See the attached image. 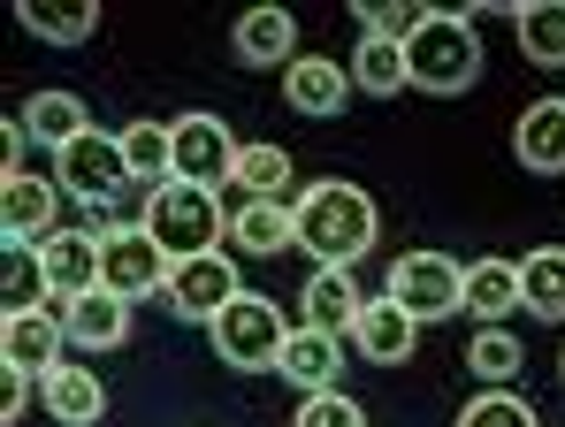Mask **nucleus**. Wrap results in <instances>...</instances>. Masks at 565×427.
Listing matches in <instances>:
<instances>
[{"instance_id": "f257e3e1", "label": "nucleus", "mask_w": 565, "mask_h": 427, "mask_svg": "<svg viewBox=\"0 0 565 427\" xmlns=\"http://www.w3.org/2000/svg\"><path fill=\"white\" fill-rule=\"evenodd\" d=\"M375 199L360 183H306L290 206V237L313 253V267H352L360 253H375Z\"/></svg>"}, {"instance_id": "f03ea898", "label": "nucleus", "mask_w": 565, "mask_h": 427, "mask_svg": "<svg viewBox=\"0 0 565 427\" xmlns=\"http://www.w3.org/2000/svg\"><path fill=\"white\" fill-rule=\"evenodd\" d=\"M481 77V46H473V15L467 8H428L420 15V31L405 39V85L436 92V99H451V92H467Z\"/></svg>"}, {"instance_id": "7ed1b4c3", "label": "nucleus", "mask_w": 565, "mask_h": 427, "mask_svg": "<svg viewBox=\"0 0 565 427\" xmlns=\"http://www.w3.org/2000/svg\"><path fill=\"white\" fill-rule=\"evenodd\" d=\"M146 237L169 259H199V253H214V245L230 237V222H222V206H214L206 183H161V191L146 199Z\"/></svg>"}, {"instance_id": "20e7f679", "label": "nucleus", "mask_w": 565, "mask_h": 427, "mask_svg": "<svg viewBox=\"0 0 565 427\" xmlns=\"http://www.w3.org/2000/svg\"><path fill=\"white\" fill-rule=\"evenodd\" d=\"M214 351H222V366H237V374H260V366H276L282 343H290V329H282V313L268 306V298H253V290H237L214 321Z\"/></svg>"}, {"instance_id": "39448f33", "label": "nucleus", "mask_w": 565, "mask_h": 427, "mask_svg": "<svg viewBox=\"0 0 565 427\" xmlns=\"http://www.w3.org/2000/svg\"><path fill=\"white\" fill-rule=\"evenodd\" d=\"M459 290H467V267L444 253H405L390 267V306H405L413 321H444L459 313Z\"/></svg>"}, {"instance_id": "423d86ee", "label": "nucleus", "mask_w": 565, "mask_h": 427, "mask_svg": "<svg viewBox=\"0 0 565 427\" xmlns=\"http://www.w3.org/2000/svg\"><path fill=\"white\" fill-rule=\"evenodd\" d=\"M54 183L77 191V206H107L115 191H130V161H122V138H99L85 130L77 146L54 153Z\"/></svg>"}, {"instance_id": "0eeeda50", "label": "nucleus", "mask_w": 565, "mask_h": 427, "mask_svg": "<svg viewBox=\"0 0 565 427\" xmlns=\"http://www.w3.org/2000/svg\"><path fill=\"white\" fill-rule=\"evenodd\" d=\"M169 267L177 259L161 253L146 229H115V237H99V290H115V298H153V290H169Z\"/></svg>"}, {"instance_id": "6e6552de", "label": "nucleus", "mask_w": 565, "mask_h": 427, "mask_svg": "<svg viewBox=\"0 0 565 427\" xmlns=\"http://www.w3.org/2000/svg\"><path fill=\"white\" fill-rule=\"evenodd\" d=\"M39 259V290L54 306H77L85 290H99V237L93 229H54L46 245H31Z\"/></svg>"}, {"instance_id": "1a4fd4ad", "label": "nucleus", "mask_w": 565, "mask_h": 427, "mask_svg": "<svg viewBox=\"0 0 565 427\" xmlns=\"http://www.w3.org/2000/svg\"><path fill=\"white\" fill-rule=\"evenodd\" d=\"M177 130V183H230L237 175V138H230V122H214V115H184V122H169Z\"/></svg>"}, {"instance_id": "9d476101", "label": "nucleus", "mask_w": 565, "mask_h": 427, "mask_svg": "<svg viewBox=\"0 0 565 427\" xmlns=\"http://www.w3.org/2000/svg\"><path fill=\"white\" fill-rule=\"evenodd\" d=\"M230 298H237V267L222 253H199V259H177L169 267V313L177 321H214Z\"/></svg>"}, {"instance_id": "9b49d317", "label": "nucleus", "mask_w": 565, "mask_h": 427, "mask_svg": "<svg viewBox=\"0 0 565 427\" xmlns=\"http://www.w3.org/2000/svg\"><path fill=\"white\" fill-rule=\"evenodd\" d=\"M62 343H70V329H62V313H8V329H0V359L8 366H23V374H54L62 366Z\"/></svg>"}, {"instance_id": "f8f14e48", "label": "nucleus", "mask_w": 565, "mask_h": 427, "mask_svg": "<svg viewBox=\"0 0 565 427\" xmlns=\"http://www.w3.org/2000/svg\"><path fill=\"white\" fill-rule=\"evenodd\" d=\"M54 191L62 183H39V175H8L0 183V229H8V245H46L54 237Z\"/></svg>"}, {"instance_id": "ddd939ff", "label": "nucleus", "mask_w": 565, "mask_h": 427, "mask_svg": "<svg viewBox=\"0 0 565 427\" xmlns=\"http://www.w3.org/2000/svg\"><path fill=\"white\" fill-rule=\"evenodd\" d=\"M512 153L527 175H565V99H535L512 122Z\"/></svg>"}, {"instance_id": "4468645a", "label": "nucleus", "mask_w": 565, "mask_h": 427, "mask_svg": "<svg viewBox=\"0 0 565 427\" xmlns=\"http://www.w3.org/2000/svg\"><path fill=\"white\" fill-rule=\"evenodd\" d=\"M344 92H352V70H344V62L298 54V62L282 70V99H290L298 115H313V122H329V115L344 107Z\"/></svg>"}, {"instance_id": "2eb2a0df", "label": "nucleus", "mask_w": 565, "mask_h": 427, "mask_svg": "<svg viewBox=\"0 0 565 427\" xmlns=\"http://www.w3.org/2000/svg\"><path fill=\"white\" fill-rule=\"evenodd\" d=\"M298 306H306V329H329V337H344L352 321H360V282H352V267H313L306 275V290H298Z\"/></svg>"}, {"instance_id": "dca6fc26", "label": "nucleus", "mask_w": 565, "mask_h": 427, "mask_svg": "<svg viewBox=\"0 0 565 427\" xmlns=\"http://www.w3.org/2000/svg\"><path fill=\"white\" fill-rule=\"evenodd\" d=\"M237 62L245 70H290L298 62V23L282 15V8H253V15H237Z\"/></svg>"}, {"instance_id": "f3484780", "label": "nucleus", "mask_w": 565, "mask_h": 427, "mask_svg": "<svg viewBox=\"0 0 565 427\" xmlns=\"http://www.w3.org/2000/svg\"><path fill=\"white\" fill-rule=\"evenodd\" d=\"M282 382H298L306 397H321V389H337V374H344V351H337V337L329 329H290V343H282L276 359Z\"/></svg>"}, {"instance_id": "a211bd4d", "label": "nucleus", "mask_w": 565, "mask_h": 427, "mask_svg": "<svg viewBox=\"0 0 565 427\" xmlns=\"http://www.w3.org/2000/svg\"><path fill=\"white\" fill-rule=\"evenodd\" d=\"M413 337H420V321H413L405 306H390V298H367L360 321H352V343H360L375 366H405V359H413Z\"/></svg>"}, {"instance_id": "6ab92c4d", "label": "nucleus", "mask_w": 565, "mask_h": 427, "mask_svg": "<svg viewBox=\"0 0 565 427\" xmlns=\"http://www.w3.org/2000/svg\"><path fill=\"white\" fill-rule=\"evenodd\" d=\"M62 329L77 351H115V343L130 337V298H115V290H85L77 306H62Z\"/></svg>"}, {"instance_id": "aec40b11", "label": "nucleus", "mask_w": 565, "mask_h": 427, "mask_svg": "<svg viewBox=\"0 0 565 427\" xmlns=\"http://www.w3.org/2000/svg\"><path fill=\"white\" fill-rule=\"evenodd\" d=\"M512 306H520V267L512 259H473L467 290H459V313H473L481 329H504Z\"/></svg>"}, {"instance_id": "412c9836", "label": "nucleus", "mask_w": 565, "mask_h": 427, "mask_svg": "<svg viewBox=\"0 0 565 427\" xmlns=\"http://www.w3.org/2000/svg\"><path fill=\"white\" fill-rule=\"evenodd\" d=\"M46 382V413L62 427H93L99 413H107V389H99L93 366H54V374H39Z\"/></svg>"}, {"instance_id": "4be33fe9", "label": "nucleus", "mask_w": 565, "mask_h": 427, "mask_svg": "<svg viewBox=\"0 0 565 427\" xmlns=\"http://www.w3.org/2000/svg\"><path fill=\"white\" fill-rule=\"evenodd\" d=\"M230 245H237V253H290V245H298V237H290V206H282V199H245V206H237V214H230Z\"/></svg>"}, {"instance_id": "5701e85b", "label": "nucleus", "mask_w": 565, "mask_h": 427, "mask_svg": "<svg viewBox=\"0 0 565 427\" xmlns=\"http://www.w3.org/2000/svg\"><path fill=\"white\" fill-rule=\"evenodd\" d=\"M520 313L535 321H565V253L543 245V253L520 259Z\"/></svg>"}, {"instance_id": "b1692460", "label": "nucleus", "mask_w": 565, "mask_h": 427, "mask_svg": "<svg viewBox=\"0 0 565 427\" xmlns=\"http://www.w3.org/2000/svg\"><path fill=\"white\" fill-rule=\"evenodd\" d=\"M23 130H31L39 146H54V153H62V146H77V138L93 130V115H85V99H77V92H39V99L23 107Z\"/></svg>"}, {"instance_id": "393cba45", "label": "nucleus", "mask_w": 565, "mask_h": 427, "mask_svg": "<svg viewBox=\"0 0 565 427\" xmlns=\"http://www.w3.org/2000/svg\"><path fill=\"white\" fill-rule=\"evenodd\" d=\"M512 23H520V54L535 70H565V0H527Z\"/></svg>"}, {"instance_id": "a878e982", "label": "nucleus", "mask_w": 565, "mask_h": 427, "mask_svg": "<svg viewBox=\"0 0 565 427\" xmlns=\"http://www.w3.org/2000/svg\"><path fill=\"white\" fill-rule=\"evenodd\" d=\"M122 161H130V183H177V130L169 122H130L122 130Z\"/></svg>"}, {"instance_id": "bb28decb", "label": "nucleus", "mask_w": 565, "mask_h": 427, "mask_svg": "<svg viewBox=\"0 0 565 427\" xmlns=\"http://www.w3.org/2000/svg\"><path fill=\"white\" fill-rule=\"evenodd\" d=\"M15 23H23L31 39H54V46H77V39H93V31H99V8H93V0H77V8H46V0H15Z\"/></svg>"}, {"instance_id": "cd10ccee", "label": "nucleus", "mask_w": 565, "mask_h": 427, "mask_svg": "<svg viewBox=\"0 0 565 427\" xmlns=\"http://www.w3.org/2000/svg\"><path fill=\"white\" fill-rule=\"evenodd\" d=\"M352 85L390 99V92H405V46L397 39H367L360 31V54H352Z\"/></svg>"}, {"instance_id": "c85d7f7f", "label": "nucleus", "mask_w": 565, "mask_h": 427, "mask_svg": "<svg viewBox=\"0 0 565 427\" xmlns=\"http://www.w3.org/2000/svg\"><path fill=\"white\" fill-rule=\"evenodd\" d=\"M230 183H245V199H282L290 153H282V146H237V175H230Z\"/></svg>"}, {"instance_id": "c756f323", "label": "nucleus", "mask_w": 565, "mask_h": 427, "mask_svg": "<svg viewBox=\"0 0 565 427\" xmlns=\"http://www.w3.org/2000/svg\"><path fill=\"white\" fill-rule=\"evenodd\" d=\"M467 366L489 382V389H512V374L527 366V351H520V337H504V329H481L467 351Z\"/></svg>"}, {"instance_id": "7c9ffc66", "label": "nucleus", "mask_w": 565, "mask_h": 427, "mask_svg": "<svg viewBox=\"0 0 565 427\" xmlns=\"http://www.w3.org/2000/svg\"><path fill=\"white\" fill-rule=\"evenodd\" d=\"M420 15H428V8H405V0H360V31H367V39H397V46L420 31Z\"/></svg>"}, {"instance_id": "2f4dec72", "label": "nucleus", "mask_w": 565, "mask_h": 427, "mask_svg": "<svg viewBox=\"0 0 565 427\" xmlns=\"http://www.w3.org/2000/svg\"><path fill=\"white\" fill-rule=\"evenodd\" d=\"M459 427H535V405H520L512 389H489L459 413Z\"/></svg>"}, {"instance_id": "473e14b6", "label": "nucleus", "mask_w": 565, "mask_h": 427, "mask_svg": "<svg viewBox=\"0 0 565 427\" xmlns=\"http://www.w3.org/2000/svg\"><path fill=\"white\" fill-rule=\"evenodd\" d=\"M290 427H367V413H360L344 389H321V397L298 405V420H290Z\"/></svg>"}, {"instance_id": "72a5a7b5", "label": "nucleus", "mask_w": 565, "mask_h": 427, "mask_svg": "<svg viewBox=\"0 0 565 427\" xmlns=\"http://www.w3.org/2000/svg\"><path fill=\"white\" fill-rule=\"evenodd\" d=\"M23 405H31V374H23V366H8V382H0V420L15 427V420H23Z\"/></svg>"}, {"instance_id": "f704fd0d", "label": "nucleus", "mask_w": 565, "mask_h": 427, "mask_svg": "<svg viewBox=\"0 0 565 427\" xmlns=\"http://www.w3.org/2000/svg\"><path fill=\"white\" fill-rule=\"evenodd\" d=\"M558 366H565V359H558Z\"/></svg>"}]
</instances>
